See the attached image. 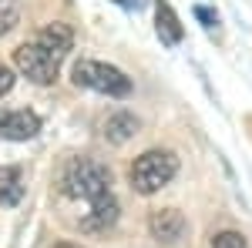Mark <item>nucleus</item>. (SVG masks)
<instances>
[{
	"label": "nucleus",
	"mask_w": 252,
	"mask_h": 248,
	"mask_svg": "<svg viewBox=\"0 0 252 248\" xmlns=\"http://www.w3.org/2000/svg\"><path fill=\"white\" fill-rule=\"evenodd\" d=\"M64 194L88 201V215L81 221L84 231H104L118 221V198L111 191V174L91 158H74L61 174Z\"/></svg>",
	"instance_id": "nucleus-1"
},
{
	"label": "nucleus",
	"mask_w": 252,
	"mask_h": 248,
	"mask_svg": "<svg viewBox=\"0 0 252 248\" xmlns=\"http://www.w3.org/2000/svg\"><path fill=\"white\" fill-rule=\"evenodd\" d=\"M71 47H74V30L54 20L14 51V67L34 84H54Z\"/></svg>",
	"instance_id": "nucleus-2"
},
{
	"label": "nucleus",
	"mask_w": 252,
	"mask_h": 248,
	"mask_svg": "<svg viewBox=\"0 0 252 248\" xmlns=\"http://www.w3.org/2000/svg\"><path fill=\"white\" fill-rule=\"evenodd\" d=\"M178 174V158L172 151H161V148H152L141 158H135L131 171H128V181L138 194H155L161 191L168 181Z\"/></svg>",
	"instance_id": "nucleus-3"
},
{
	"label": "nucleus",
	"mask_w": 252,
	"mask_h": 248,
	"mask_svg": "<svg viewBox=\"0 0 252 248\" xmlns=\"http://www.w3.org/2000/svg\"><path fill=\"white\" fill-rule=\"evenodd\" d=\"M71 77L78 87H91L97 94H108V97H128L131 94V77L125 71H118L104 60H78L71 67Z\"/></svg>",
	"instance_id": "nucleus-4"
},
{
	"label": "nucleus",
	"mask_w": 252,
	"mask_h": 248,
	"mask_svg": "<svg viewBox=\"0 0 252 248\" xmlns=\"http://www.w3.org/2000/svg\"><path fill=\"white\" fill-rule=\"evenodd\" d=\"M40 131V117L27 108H7L0 111V138L7 141H31Z\"/></svg>",
	"instance_id": "nucleus-5"
},
{
	"label": "nucleus",
	"mask_w": 252,
	"mask_h": 248,
	"mask_svg": "<svg viewBox=\"0 0 252 248\" xmlns=\"http://www.w3.org/2000/svg\"><path fill=\"white\" fill-rule=\"evenodd\" d=\"M185 228H189V221H185V215L178 208H158V211H152V218H148L152 238L165 242V245H175V242L185 235Z\"/></svg>",
	"instance_id": "nucleus-6"
},
{
	"label": "nucleus",
	"mask_w": 252,
	"mask_h": 248,
	"mask_svg": "<svg viewBox=\"0 0 252 248\" xmlns=\"http://www.w3.org/2000/svg\"><path fill=\"white\" fill-rule=\"evenodd\" d=\"M155 30L161 37V44H168V47L185 40V27H182V20H178V14L172 10L168 0H155Z\"/></svg>",
	"instance_id": "nucleus-7"
},
{
	"label": "nucleus",
	"mask_w": 252,
	"mask_h": 248,
	"mask_svg": "<svg viewBox=\"0 0 252 248\" xmlns=\"http://www.w3.org/2000/svg\"><path fill=\"white\" fill-rule=\"evenodd\" d=\"M24 198V174L17 165H0V205L14 208Z\"/></svg>",
	"instance_id": "nucleus-8"
},
{
	"label": "nucleus",
	"mask_w": 252,
	"mask_h": 248,
	"mask_svg": "<svg viewBox=\"0 0 252 248\" xmlns=\"http://www.w3.org/2000/svg\"><path fill=\"white\" fill-rule=\"evenodd\" d=\"M135 131H138V117L128 114V111H115V114H108V121H104V138L111 144H125Z\"/></svg>",
	"instance_id": "nucleus-9"
},
{
	"label": "nucleus",
	"mask_w": 252,
	"mask_h": 248,
	"mask_svg": "<svg viewBox=\"0 0 252 248\" xmlns=\"http://www.w3.org/2000/svg\"><path fill=\"white\" fill-rule=\"evenodd\" d=\"M20 20V0H0V37L10 34Z\"/></svg>",
	"instance_id": "nucleus-10"
},
{
	"label": "nucleus",
	"mask_w": 252,
	"mask_h": 248,
	"mask_svg": "<svg viewBox=\"0 0 252 248\" xmlns=\"http://www.w3.org/2000/svg\"><path fill=\"white\" fill-rule=\"evenodd\" d=\"M212 248H246V238L239 231H219L212 238Z\"/></svg>",
	"instance_id": "nucleus-11"
},
{
	"label": "nucleus",
	"mask_w": 252,
	"mask_h": 248,
	"mask_svg": "<svg viewBox=\"0 0 252 248\" xmlns=\"http://www.w3.org/2000/svg\"><path fill=\"white\" fill-rule=\"evenodd\" d=\"M195 17L202 20L205 27H215V24H219V14H215V10H209V7H202V3L195 7Z\"/></svg>",
	"instance_id": "nucleus-12"
},
{
	"label": "nucleus",
	"mask_w": 252,
	"mask_h": 248,
	"mask_svg": "<svg viewBox=\"0 0 252 248\" xmlns=\"http://www.w3.org/2000/svg\"><path fill=\"white\" fill-rule=\"evenodd\" d=\"M10 87H14V71H10L7 64H0V97L7 94Z\"/></svg>",
	"instance_id": "nucleus-13"
},
{
	"label": "nucleus",
	"mask_w": 252,
	"mask_h": 248,
	"mask_svg": "<svg viewBox=\"0 0 252 248\" xmlns=\"http://www.w3.org/2000/svg\"><path fill=\"white\" fill-rule=\"evenodd\" d=\"M54 248H78V245H71V242H58Z\"/></svg>",
	"instance_id": "nucleus-14"
}]
</instances>
